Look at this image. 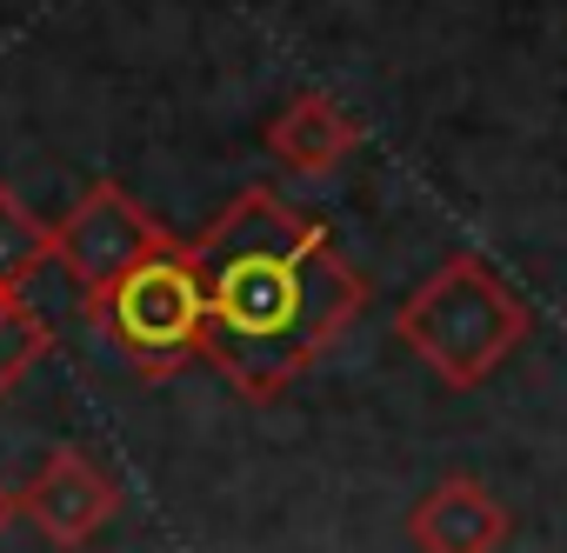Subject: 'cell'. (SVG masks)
Masks as SVG:
<instances>
[{"label": "cell", "mask_w": 567, "mask_h": 553, "mask_svg": "<svg viewBox=\"0 0 567 553\" xmlns=\"http://www.w3.org/2000/svg\"><path fill=\"white\" fill-rule=\"evenodd\" d=\"M207 301V367L240 400H280L368 307L361 267L274 187L234 194L187 247Z\"/></svg>", "instance_id": "6da1fadb"}, {"label": "cell", "mask_w": 567, "mask_h": 553, "mask_svg": "<svg viewBox=\"0 0 567 553\" xmlns=\"http://www.w3.org/2000/svg\"><path fill=\"white\" fill-rule=\"evenodd\" d=\"M534 314L527 301L501 281V273L481 253H454L441 260L427 281L401 301L394 334L401 347L454 394H474L520 341H527Z\"/></svg>", "instance_id": "7a4b0ae2"}, {"label": "cell", "mask_w": 567, "mask_h": 553, "mask_svg": "<svg viewBox=\"0 0 567 553\" xmlns=\"http://www.w3.org/2000/svg\"><path fill=\"white\" fill-rule=\"evenodd\" d=\"M87 314L107 327V341L141 374H174L207 341V301H200V281H194V253L187 247L154 253L147 267L127 273L107 301H94Z\"/></svg>", "instance_id": "3957f363"}, {"label": "cell", "mask_w": 567, "mask_h": 553, "mask_svg": "<svg viewBox=\"0 0 567 553\" xmlns=\"http://www.w3.org/2000/svg\"><path fill=\"white\" fill-rule=\"evenodd\" d=\"M181 240L141 207V200H127L114 180H94L74 207H68V220L54 227V260L81 281V301L94 307V301H107L134 267H147L154 253H174Z\"/></svg>", "instance_id": "277c9868"}, {"label": "cell", "mask_w": 567, "mask_h": 553, "mask_svg": "<svg viewBox=\"0 0 567 553\" xmlns=\"http://www.w3.org/2000/svg\"><path fill=\"white\" fill-rule=\"evenodd\" d=\"M21 513L34 520V533L54 553H81L114 513H121V487L114 473H101L81 447H54L48 467L34 473V487L21 493Z\"/></svg>", "instance_id": "5b68a950"}, {"label": "cell", "mask_w": 567, "mask_h": 553, "mask_svg": "<svg viewBox=\"0 0 567 553\" xmlns=\"http://www.w3.org/2000/svg\"><path fill=\"white\" fill-rule=\"evenodd\" d=\"M408 540L414 553H501L514 540V513L501 507V493H487V480L447 473L414 500Z\"/></svg>", "instance_id": "8992f818"}, {"label": "cell", "mask_w": 567, "mask_h": 553, "mask_svg": "<svg viewBox=\"0 0 567 553\" xmlns=\"http://www.w3.org/2000/svg\"><path fill=\"white\" fill-rule=\"evenodd\" d=\"M361 147V121L328 94H295L267 121V154L288 174H334Z\"/></svg>", "instance_id": "52a82bcc"}, {"label": "cell", "mask_w": 567, "mask_h": 553, "mask_svg": "<svg viewBox=\"0 0 567 553\" xmlns=\"http://www.w3.org/2000/svg\"><path fill=\"white\" fill-rule=\"evenodd\" d=\"M48 260H54V227L34 220V213L21 207V194L0 180V288L21 294Z\"/></svg>", "instance_id": "ba28073f"}, {"label": "cell", "mask_w": 567, "mask_h": 553, "mask_svg": "<svg viewBox=\"0 0 567 553\" xmlns=\"http://www.w3.org/2000/svg\"><path fill=\"white\" fill-rule=\"evenodd\" d=\"M54 347V334H48V321L21 301V294H8L0 288V394L8 387H21V374L41 361Z\"/></svg>", "instance_id": "9c48e42d"}, {"label": "cell", "mask_w": 567, "mask_h": 553, "mask_svg": "<svg viewBox=\"0 0 567 553\" xmlns=\"http://www.w3.org/2000/svg\"><path fill=\"white\" fill-rule=\"evenodd\" d=\"M14 513H21V500H14L8 487H0V533H8V520H14Z\"/></svg>", "instance_id": "30bf717a"}]
</instances>
